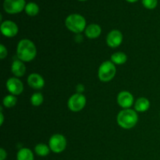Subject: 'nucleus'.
Segmentation results:
<instances>
[{"mask_svg":"<svg viewBox=\"0 0 160 160\" xmlns=\"http://www.w3.org/2000/svg\"><path fill=\"white\" fill-rule=\"evenodd\" d=\"M37 56V48L32 41L22 39L17 46V56L23 62H31Z\"/></svg>","mask_w":160,"mask_h":160,"instance_id":"f257e3e1","label":"nucleus"},{"mask_svg":"<svg viewBox=\"0 0 160 160\" xmlns=\"http://www.w3.org/2000/svg\"><path fill=\"white\" fill-rule=\"evenodd\" d=\"M138 116L134 109H123L118 113L117 122L120 127L123 129H131L138 123Z\"/></svg>","mask_w":160,"mask_h":160,"instance_id":"f03ea898","label":"nucleus"},{"mask_svg":"<svg viewBox=\"0 0 160 160\" xmlns=\"http://www.w3.org/2000/svg\"><path fill=\"white\" fill-rule=\"evenodd\" d=\"M65 25L67 29L75 34H80L85 31L87 25L86 20L81 14L73 13L66 18Z\"/></svg>","mask_w":160,"mask_h":160,"instance_id":"7ed1b4c3","label":"nucleus"},{"mask_svg":"<svg viewBox=\"0 0 160 160\" xmlns=\"http://www.w3.org/2000/svg\"><path fill=\"white\" fill-rule=\"evenodd\" d=\"M116 73H117V68L115 64L111 60L105 61L98 67V79L102 82H109L113 79Z\"/></svg>","mask_w":160,"mask_h":160,"instance_id":"20e7f679","label":"nucleus"},{"mask_svg":"<svg viewBox=\"0 0 160 160\" xmlns=\"http://www.w3.org/2000/svg\"><path fill=\"white\" fill-rule=\"evenodd\" d=\"M67 142L62 134H55L48 141V146L54 153H61L67 148Z\"/></svg>","mask_w":160,"mask_h":160,"instance_id":"39448f33","label":"nucleus"},{"mask_svg":"<svg viewBox=\"0 0 160 160\" xmlns=\"http://www.w3.org/2000/svg\"><path fill=\"white\" fill-rule=\"evenodd\" d=\"M86 103H87L86 97L83 94L76 93L73 94L69 98L67 102V106L70 110L77 112L82 110L85 107Z\"/></svg>","mask_w":160,"mask_h":160,"instance_id":"423d86ee","label":"nucleus"},{"mask_svg":"<svg viewBox=\"0 0 160 160\" xmlns=\"http://www.w3.org/2000/svg\"><path fill=\"white\" fill-rule=\"evenodd\" d=\"M26 5L25 0H4L3 9L9 14H17L22 12Z\"/></svg>","mask_w":160,"mask_h":160,"instance_id":"0eeeda50","label":"nucleus"},{"mask_svg":"<svg viewBox=\"0 0 160 160\" xmlns=\"http://www.w3.org/2000/svg\"><path fill=\"white\" fill-rule=\"evenodd\" d=\"M6 88L8 92L13 95H20L23 91V84L18 78H10L6 81Z\"/></svg>","mask_w":160,"mask_h":160,"instance_id":"6e6552de","label":"nucleus"},{"mask_svg":"<svg viewBox=\"0 0 160 160\" xmlns=\"http://www.w3.org/2000/svg\"><path fill=\"white\" fill-rule=\"evenodd\" d=\"M1 32L5 37L13 38L18 34L19 28L15 22L12 20H6L1 23Z\"/></svg>","mask_w":160,"mask_h":160,"instance_id":"1a4fd4ad","label":"nucleus"},{"mask_svg":"<svg viewBox=\"0 0 160 160\" xmlns=\"http://www.w3.org/2000/svg\"><path fill=\"white\" fill-rule=\"evenodd\" d=\"M117 103L123 109H131L134 104V96L128 91H122L117 95Z\"/></svg>","mask_w":160,"mask_h":160,"instance_id":"9d476101","label":"nucleus"},{"mask_svg":"<svg viewBox=\"0 0 160 160\" xmlns=\"http://www.w3.org/2000/svg\"><path fill=\"white\" fill-rule=\"evenodd\" d=\"M123 40V34L119 30H112L106 37V44L110 48H117Z\"/></svg>","mask_w":160,"mask_h":160,"instance_id":"9b49d317","label":"nucleus"},{"mask_svg":"<svg viewBox=\"0 0 160 160\" xmlns=\"http://www.w3.org/2000/svg\"><path fill=\"white\" fill-rule=\"evenodd\" d=\"M28 84L33 89L40 90L45 86V80L39 73H33L28 76Z\"/></svg>","mask_w":160,"mask_h":160,"instance_id":"f8f14e48","label":"nucleus"},{"mask_svg":"<svg viewBox=\"0 0 160 160\" xmlns=\"http://www.w3.org/2000/svg\"><path fill=\"white\" fill-rule=\"evenodd\" d=\"M11 71L16 78H21L26 73V66L23 61L16 59L11 65Z\"/></svg>","mask_w":160,"mask_h":160,"instance_id":"ddd939ff","label":"nucleus"},{"mask_svg":"<svg viewBox=\"0 0 160 160\" xmlns=\"http://www.w3.org/2000/svg\"><path fill=\"white\" fill-rule=\"evenodd\" d=\"M84 33L88 38L95 39L99 37L100 34H102V28L97 23H91L88 25Z\"/></svg>","mask_w":160,"mask_h":160,"instance_id":"4468645a","label":"nucleus"},{"mask_svg":"<svg viewBox=\"0 0 160 160\" xmlns=\"http://www.w3.org/2000/svg\"><path fill=\"white\" fill-rule=\"evenodd\" d=\"M150 108V102L149 100L145 97H141L138 98L137 101L134 103V110L136 112H144L148 110Z\"/></svg>","mask_w":160,"mask_h":160,"instance_id":"2eb2a0df","label":"nucleus"},{"mask_svg":"<svg viewBox=\"0 0 160 160\" xmlns=\"http://www.w3.org/2000/svg\"><path fill=\"white\" fill-rule=\"evenodd\" d=\"M17 160H34V154L28 148H22L17 152Z\"/></svg>","mask_w":160,"mask_h":160,"instance_id":"dca6fc26","label":"nucleus"},{"mask_svg":"<svg viewBox=\"0 0 160 160\" xmlns=\"http://www.w3.org/2000/svg\"><path fill=\"white\" fill-rule=\"evenodd\" d=\"M128 60V56L122 52H117L111 56V61L115 65H123Z\"/></svg>","mask_w":160,"mask_h":160,"instance_id":"f3484780","label":"nucleus"},{"mask_svg":"<svg viewBox=\"0 0 160 160\" xmlns=\"http://www.w3.org/2000/svg\"><path fill=\"white\" fill-rule=\"evenodd\" d=\"M50 151H51V149H50L49 146L43 143L38 144L34 147V152H35V153L38 156H41V157L47 156L50 153Z\"/></svg>","mask_w":160,"mask_h":160,"instance_id":"a211bd4d","label":"nucleus"},{"mask_svg":"<svg viewBox=\"0 0 160 160\" xmlns=\"http://www.w3.org/2000/svg\"><path fill=\"white\" fill-rule=\"evenodd\" d=\"M24 10L28 16L34 17V16L38 15V13L39 12V6L35 2H31L27 3Z\"/></svg>","mask_w":160,"mask_h":160,"instance_id":"6ab92c4d","label":"nucleus"},{"mask_svg":"<svg viewBox=\"0 0 160 160\" xmlns=\"http://www.w3.org/2000/svg\"><path fill=\"white\" fill-rule=\"evenodd\" d=\"M17 98L16 95H8L4 97L2 100L3 106L6 108H12L17 105Z\"/></svg>","mask_w":160,"mask_h":160,"instance_id":"aec40b11","label":"nucleus"},{"mask_svg":"<svg viewBox=\"0 0 160 160\" xmlns=\"http://www.w3.org/2000/svg\"><path fill=\"white\" fill-rule=\"evenodd\" d=\"M44 102V96L40 92H36L34 93L31 97V103L34 106H40Z\"/></svg>","mask_w":160,"mask_h":160,"instance_id":"412c9836","label":"nucleus"},{"mask_svg":"<svg viewBox=\"0 0 160 160\" xmlns=\"http://www.w3.org/2000/svg\"><path fill=\"white\" fill-rule=\"evenodd\" d=\"M142 4L146 9H153L157 6L158 0H142Z\"/></svg>","mask_w":160,"mask_h":160,"instance_id":"4be33fe9","label":"nucleus"},{"mask_svg":"<svg viewBox=\"0 0 160 160\" xmlns=\"http://www.w3.org/2000/svg\"><path fill=\"white\" fill-rule=\"evenodd\" d=\"M7 48H6V47H5V45L1 44V45H0V59H4L7 56Z\"/></svg>","mask_w":160,"mask_h":160,"instance_id":"5701e85b","label":"nucleus"},{"mask_svg":"<svg viewBox=\"0 0 160 160\" xmlns=\"http://www.w3.org/2000/svg\"><path fill=\"white\" fill-rule=\"evenodd\" d=\"M7 157V153L4 148H0V160H5Z\"/></svg>","mask_w":160,"mask_h":160,"instance_id":"b1692460","label":"nucleus"},{"mask_svg":"<svg viewBox=\"0 0 160 160\" xmlns=\"http://www.w3.org/2000/svg\"><path fill=\"white\" fill-rule=\"evenodd\" d=\"M84 91V85H82V84H78V87H77V92H78V93H80V94H82V92Z\"/></svg>","mask_w":160,"mask_h":160,"instance_id":"393cba45","label":"nucleus"},{"mask_svg":"<svg viewBox=\"0 0 160 160\" xmlns=\"http://www.w3.org/2000/svg\"><path fill=\"white\" fill-rule=\"evenodd\" d=\"M3 122H4V115H3L2 111L1 110V112H0V125H2Z\"/></svg>","mask_w":160,"mask_h":160,"instance_id":"a878e982","label":"nucleus"},{"mask_svg":"<svg viewBox=\"0 0 160 160\" xmlns=\"http://www.w3.org/2000/svg\"><path fill=\"white\" fill-rule=\"evenodd\" d=\"M126 1L128 2H135L138 0H126Z\"/></svg>","mask_w":160,"mask_h":160,"instance_id":"bb28decb","label":"nucleus"},{"mask_svg":"<svg viewBox=\"0 0 160 160\" xmlns=\"http://www.w3.org/2000/svg\"><path fill=\"white\" fill-rule=\"evenodd\" d=\"M78 1H85V0H78Z\"/></svg>","mask_w":160,"mask_h":160,"instance_id":"cd10ccee","label":"nucleus"}]
</instances>
